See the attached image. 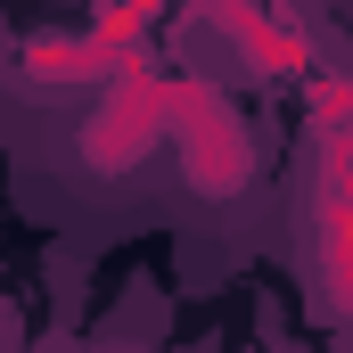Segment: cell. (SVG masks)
I'll list each match as a JSON object with an SVG mask.
<instances>
[{
    "mask_svg": "<svg viewBox=\"0 0 353 353\" xmlns=\"http://www.w3.org/2000/svg\"><path fill=\"white\" fill-rule=\"evenodd\" d=\"M148 33H157V0H115L99 25L83 33H33L8 50V83L17 90H107L123 66L148 58Z\"/></svg>",
    "mask_w": 353,
    "mask_h": 353,
    "instance_id": "obj_1",
    "label": "cell"
},
{
    "mask_svg": "<svg viewBox=\"0 0 353 353\" xmlns=\"http://www.w3.org/2000/svg\"><path fill=\"white\" fill-rule=\"evenodd\" d=\"M173 99H181V66H157V58L123 66L115 83L99 90L90 123L74 132V157H83L99 181L140 173V165H148V157L173 140Z\"/></svg>",
    "mask_w": 353,
    "mask_h": 353,
    "instance_id": "obj_2",
    "label": "cell"
},
{
    "mask_svg": "<svg viewBox=\"0 0 353 353\" xmlns=\"http://www.w3.org/2000/svg\"><path fill=\"white\" fill-rule=\"evenodd\" d=\"M173 165L189 181V197H205V205H230V197H247V181H255V132H247V115L222 99V83H205V74H189L181 66V99H173Z\"/></svg>",
    "mask_w": 353,
    "mask_h": 353,
    "instance_id": "obj_3",
    "label": "cell"
},
{
    "mask_svg": "<svg viewBox=\"0 0 353 353\" xmlns=\"http://www.w3.org/2000/svg\"><path fill=\"white\" fill-rule=\"evenodd\" d=\"M312 271L329 312L353 329V140H312Z\"/></svg>",
    "mask_w": 353,
    "mask_h": 353,
    "instance_id": "obj_4",
    "label": "cell"
},
{
    "mask_svg": "<svg viewBox=\"0 0 353 353\" xmlns=\"http://www.w3.org/2000/svg\"><path fill=\"white\" fill-rule=\"evenodd\" d=\"M197 17L239 50V66H255V74H321V58H312V33L296 25V17H279L263 0H197Z\"/></svg>",
    "mask_w": 353,
    "mask_h": 353,
    "instance_id": "obj_5",
    "label": "cell"
},
{
    "mask_svg": "<svg viewBox=\"0 0 353 353\" xmlns=\"http://www.w3.org/2000/svg\"><path fill=\"white\" fill-rule=\"evenodd\" d=\"M312 140H353V74H312Z\"/></svg>",
    "mask_w": 353,
    "mask_h": 353,
    "instance_id": "obj_6",
    "label": "cell"
},
{
    "mask_svg": "<svg viewBox=\"0 0 353 353\" xmlns=\"http://www.w3.org/2000/svg\"><path fill=\"white\" fill-rule=\"evenodd\" d=\"M0 353H8V304H0Z\"/></svg>",
    "mask_w": 353,
    "mask_h": 353,
    "instance_id": "obj_7",
    "label": "cell"
}]
</instances>
